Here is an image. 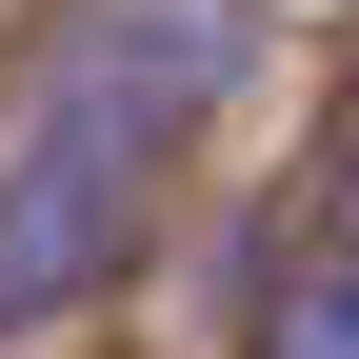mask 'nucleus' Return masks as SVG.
Listing matches in <instances>:
<instances>
[{"mask_svg": "<svg viewBox=\"0 0 359 359\" xmlns=\"http://www.w3.org/2000/svg\"><path fill=\"white\" fill-rule=\"evenodd\" d=\"M219 0H80L40 40L20 120H0V339H60L80 299H120L160 180H180V120L219 100Z\"/></svg>", "mask_w": 359, "mask_h": 359, "instance_id": "nucleus-1", "label": "nucleus"}, {"mask_svg": "<svg viewBox=\"0 0 359 359\" xmlns=\"http://www.w3.org/2000/svg\"><path fill=\"white\" fill-rule=\"evenodd\" d=\"M320 240H359V140H339V200H320Z\"/></svg>", "mask_w": 359, "mask_h": 359, "instance_id": "nucleus-3", "label": "nucleus"}, {"mask_svg": "<svg viewBox=\"0 0 359 359\" xmlns=\"http://www.w3.org/2000/svg\"><path fill=\"white\" fill-rule=\"evenodd\" d=\"M240 359H359V240H280V280H259V339Z\"/></svg>", "mask_w": 359, "mask_h": 359, "instance_id": "nucleus-2", "label": "nucleus"}]
</instances>
